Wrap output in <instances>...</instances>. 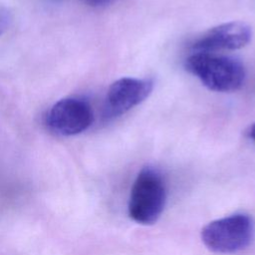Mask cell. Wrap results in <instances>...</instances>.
I'll return each instance as SVG.
<instances>
[{"mask_svg": "<svg viewBox=\"0 0 255 255\" xmlns=\"http://www.w3.org/2000/svg\"><path fill=\"white\" fill-rule=\"evenodd\" d=\"M254 237V223L243 213L232 214L208 223L201 231L205 246L213 252L230 254L248 247Z\"/></svg>", "mask_w": 255, "mask_h": 255, "instance_id": "obj_3", "label": "cell"}, {"mask_svg": "<svg viewBox=\"0 0 255 255\" xmlns=\"http://www.w3.org/2000/svg\"><path fill=\"white\" fill-rule=\"evenodd\" d=\"M166 202V188L161 174L152 167L142 168L132 184L128 215L143 225L153 224L160 217Z\"/></svg>", "mask_w": 255, "mask_h": 255, "instance_id": "obj_2", "label": "cell"}, {"mask_svg": "<svg viewBox=\"0 0 255 255\" xmlns=\"http://www.w3.org/2000/svg\"><path fill=\"white\" fill-rule=\"evenodd\" d=\"M252 36L249 25L241 21H232L213 27L191 44L195 52L212 53L220 50H237L246 46Z\"/></svg>", "mask_w": 255, "mask_h": 255, "instance_id": "obj_6", "label": "cell"}, {"mask_svg": "<svg viewBox=\"0 0 255 255\" xmlns=\"http://www.w3.org/2000/svg\"><path fill=\"white\" fill-rule=\"evenodd\" d=\"M184 67L207 89L221 93L239 90L246 76L244 65L239 60L213 53L194 52L186 58Z\"/></svg>", "mask_w": 255, "mask_h": 255, "instance_id": "obj_1", "label": "cell"}, {"mask_svg": "<svg viewBox=\"0 0 255 255\" xmlns=\"http://www.w3.org/2000/svg\"><path fill=\"white\" fill-rule=\"evenodd\" d=\"M12 19L13 17L11 11L7 7L0 4V36L8 30L12 23Z\"/></svg>", "mask_w": 255, "mask_h": 255, "instance_id": "obj_7", "label": "cell"}, {"mask_svg": "<svg viewBox=\"0 0 255 255\" xmlns=\"http://www.w3.org/2000/svg\"><path fill=\"white\" fill-rule=\"evenodd\" d=\"M94 114L89 103L69 97L55 103L46 116V125L56 134L70 136L85 131L93 123Z\"/></svg>", "mask_w": 255, "mask_h": 255, "instance_id": "obj_4", "label": "cell"}, {"mask_svg": "<svg viewBox=\"0 0 255 255\" xmlns=\"http://www.w3.org/2000/svg\"><path fill=\"white\" fill-rule=\"evenodd\" d=\"M82 1L91 7H103L113 3L115 0H82Z\"/></svg>", "mask_w": 255, "mask_h": 255, "instance_id": "obj_8", "label": "cell"}, {"mask_svg": "<svg viewBox=\"0 0 255 255\" xmlns=\"http://www.w3.org/2000/svg\"><path fill=\"white\" fill-rule=\"evenodd\" d=\"M153 89L149 79L122 78L114 82L106 96V114L108 117H118L142 103Z\"/></svg>", "mask_w": 255, "mask_h": 255, "instance_id": "obj_5", "label": "cell"}, {"mask_svg": "<svg viewBox=\"0 0 255 255\" xmlns=\"http://www.w3.org/2000/svg\"><path fill=\"white\" fill-rule=\"evenodd\" d=\"M247 133H248V136L255 142V124L252 125V126L249 128Z\"/></svg>", "mask_w": 255, "mask_h": 255, "instance_id": "obj_9", "label": "cell"}]
</instances>
